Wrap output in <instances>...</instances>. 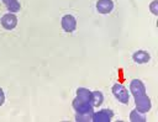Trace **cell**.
<instances>
[{
	"instance_id": "1",
	"label": "cell",
	"mask_w": 158,
	"mask_h": 122,
	"mask_svg": "<svg viewBox=\"0 0 158 122\" xmlns=\"http://www.w3.org/2000/svg\"><path fill=\"white\" fill-rule=\"evenodd\" d=\"M111 90H112V94H114V96L116 97V100L118 102L128 104V101H130V92H128V90L122 84H120V83L114 84Z\"/></svg>"
},
{
	"instance_id": "2",
	"label": "cell",
	"mask_w": 158,
	"mask_h": 122,
	"mask_svg": "<svg viewBox=\"0 0 158 122\" xmlns=\"http://www.w3.org/2000/svg\"><path fill=\"white\" fill-rule=\"evenodd\" d=\"M135 105H136V110L142 112V113H147L152 108V101L147 94L136 96L135 97Z\"/></svg>"
},
{
	"instance_id": "3",
	"label": "cell",
	"mask_w": 158,
	"mask_h": 122,
	"mask_svg": "<svg viewBox=\"0 0 158 122\" xmlns=\"http://www.w3.org/2000/svg\"><path fill=\"white\" fill-rule=\"evenodd\" d=\"M73 108L75 110V113H86V115H93L94 112V106L88 102V101H84L79 97H75L73 100Z\"/></svg>"
},
{
	"instance_id": "4",
	"label": "cell",
	"mask_w": 158,
	"mask_h": 122,
	"mask_svg": "<svg viewBox=\"0 0 158 122\" xmlns=\"http://www.w3.org/2000/svg\"><path fill=\"white\" fill-rule=\"evenodd\" d=\"M114 117V112L110 108H102L98 112H93L91 121L93 122H110Z\"/></svg>"
},
{
	"instance_id": "5",
	"label": "cell",
	"mask_w": 158,
	"mask_h": 122,
	"mask_svg": "<svg viewBox=\"0 0 158 122\" xmlns=\"http://www.w3.org/2000/svg\"><path fill=\"white\" fill-rule=\"evenodd\" d=\"M0 22H1V26H2L5 30L11 31V30H14V28L16 27V25H17V17H16L15 14L7 12V14H5V15L1 16Z\"/></svg>"
},
{
	"instance_id": "6",
	"label": "cell",
	"mask_w": 158,
	"mask_h": 122,
	"mask_svg": "<svg viewBox=\"0 0 158 122\" xmlns=\"http://www.w3.org/2000/svg\"><path fill=\"white\" fill-rule=\"evenodd\" d=\"M130 92L133 95V97L146 94V86H144L143 81L139 80V79L131 80V83H130Z\"/></svg>"
},
{
	"instance_id": "7",
	"label": "cell",
	"mask_w": 158,
	"mask_h": 122,
	"mask_svg": "<svg viewBox=\"0 0 158 122\" xmlns=\"http://www.w3.org/2000/svg\"><path fill=\"white\" fill-rule=\"evenodd\" d=\"M60 25H62V28L65 32H69L70 33V32H73L77 28V18L73 15H64L62 17Z\"/></svg>"
},
{
	"instance_id": "8",
	"label": "cell",
	"mask_w": 158,
	"mask_h": 122,
	"mask_svg": "<svg viewBox=\"0 0 158 122\" xmlns=\"http://www.w3.org/2000/svg\"><path fill=\"white\" fill-rule=\"evenodd\" d=\"M96 10L99 14L107 15L114 10V1L112 0H98Z\"/></svg>"
},
{
	"instance_id": "9",
	"label": "cell",
	"mask_w": 158,
	"mask_h": 122,
	"mask_svg": "<svg viewBox=\"0 0 158 122\" xmlns=\"http://www.w3.org/2000/svg\"><path fill=\"white\" fill-rule=\"evenodd\" d=\"M132 59H133L135 63H137V64H146V63H148V62L151 60V55H149L146 51L139 49V51H136V52L133 53Z\"/></svg>"
},
{
	"instance_id": "10",
	"label": "cell",
	"mask_w": 158,
	"mask_h": 122,
	"mask_svg": "<svg viewBox=\"0 0 158 122\" xmlns=\"http://www.w3.org/2000/svg\"><path fill=\"white\" fill-rule=\"evenodd\" d=\"M2 4L6 6L7 11L15 14V12H19L20 9H21V4L19 0H1Z\"/></svg>"
},
{
	"instance_id": "11",
	"label": "cell",
	"mask_w": 158,
	"mask_h": 122,
	"mask_svg": "<svg viewBox=\"0 0 158 122\" xmlns=\"http://www.w3.org/2000/svg\"><path fill=\"white\" fill-rule=\"evenodd\" d=\"M77 97L91 104V91L86 87H78L77 89Z\"/></svg>"
},
{
	"instance_id": "12",
	"label": "cell",
	"mask_w": 158,
	"mask_h": 122,
	"mask_svg": "<svg viewBox=\"0 0 158 122\" xmlns=\"http://www.w3.org/2000/svg\"><path fill=\"white\" fill-rule=\"evenodd\" d=\"M104 102V94L101 91H91V105L99 107Z\"/></svg>"
},
{
	"instance_id": "13",
	"label": "cell",
	"mask_w": 158,
	"mask_h": 122,
	"mask_svg": "<svg viewBox=\"0 0 158 122\" xmlns=\"http://www.w3.org/2000/svg\"><path fill=\"white\" fill-rule=\"evenodd\" d=\"M130 121L131 122H146V115L137 111V110H132L130 112Z\"/></svg>"
},
{
	"instance_id": "14",
	"label": "cell",
	"mask_w": 158,
	"mask_h": 122,
	"mask_svg": "<svg viewBox=\"0 0 158 122\" xmlns=\"http://www.w3.org/2000/svg\"><path fill=\"white\" fill-rule=\"evenodd\" d=\"M93 115H86V113H75V121L77 122H89L91 121Z\"/></svg>"
},
{
	"instance_id": "15",
	"label": "cell",
	"mask_w": 158,
	"mask_h": 122,
	"mask_svg": "<svg viewBox=\"0 0 158 122\" xmlns=\"http://www.w3.org/2000/svg\"><path fill=\"white\" fill-rule=\"evenodd\" d=\"M149 10L153 15H158V0H153L151 4H149Z\"/></svg>"
},
{
	"instance_id": "16",
	"label": "cell",
	"mask_w": 158,
	"mask_h": 122,
	"mask_svg": "<svg viewBox=\"0 0 158 122\" xmlns=\"http://www.w3.org/2000/svg\"><path fill=\"white\" fill-rule=\"evenodd\" d=\"M5 102V94H4V90L0 87V106H2Z\"/></svg>"
}]
</instances>
